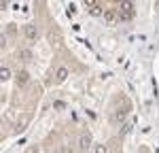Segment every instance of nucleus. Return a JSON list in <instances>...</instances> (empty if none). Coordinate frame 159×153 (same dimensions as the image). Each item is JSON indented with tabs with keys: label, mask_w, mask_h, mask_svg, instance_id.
<instances>
[{
	"label": "nucleus",
	"mask_w": 159,
	"mask_h": 153,
	"mask_svg": "<svg viewBox=\"0 0 159 153\" xmlns=\"http://www.w3.org/2000/svg\"><path fill=\"white\" fill-rule=\"evenodd\" d=\"M93 153H108V147L106 145H96L93 147Z\"/></svg>",
	"instance_id": "obj_10"
},
{
	"label": "nucleus",
	"mask_w": 159,
	"mask_h": 153,
	"mask_svg": "<svg viewBox=\"0 0 159 153\" xmlns=\"http://www.w3.org/2000/svg\"><path fill=\"white\" fill-rule=\"evenodd\" d=\"M55 76H57V81H66V76H68V68H66V66H61V68H57V72H55Z\"/></svg>",
	"instance_id": "obj_6"
},
{
	"label": "nucleus",
	"mask_w": 159,
	"mask_h": 153,
	"mask_svg": "<svg viewBox=\"0 0 159 153\" xmlns=\"http://www.w3.org/2000/svg\"><path fill=\"white\" fill-rule=\"evenodd\" d=\"M104 19H106L108 24H115V19H117V15H115V11H106V13H104Z\"/></svg>",
	"instance_id": "obj_8"
},
{
	"label": "nucleus",
	"mask_w": 159,
	"mask_h": 153,
	"mask_svg": "<svg viewBox=\"0 0 159 153\" xmlns=\"http://www.w3.org/2000/svg\"><path fill=\"white\" fill-rule=\"evenodd\" d=\"M0 76H2V81H9V79H11V70H9V68L4 66V68L0 70Z\"/></svg>",
	"instance_id": "obj_9"
},
{
	"label": "nucleus",
	"mask_w": 159,
	"mask_h": 153,
	"mask_svg": "<svg viewBox=\"0 0 159 153\" xmlns=\"http://www.w3.org/2000/svg\"><path fill=\"white\" fill-rule=\"evenodd\" d=\"M24 34H25V38H28V40H36V38L40 36L38 28H36V26H32V24H28L24 28Z\"/></svg>",
	"instance_id": "obj_2"
},
{
	"label": "nucleus",
	"mask_w": 159,
	"mask_h": 153,
	"mask_svg": "<svg viewBox=\"0 0 159 153\" xmlns=\"http://www.w3.org/2000/svg\"><path fill=\"white\" fill-rule=\"evenodd\" d=\"M19 58H21L24 62H30V60H32V51L30 49H19Z\"/></svg>",
	"instance_id": "obj_7"
},
{
	"label": "nucleus",
	"mask_w": 159,
	"mask_h": 153,
	"mask_svg": "<svg viewBox=\"0 0 159 153\" xmlns=\"http://www.w3.org/2000/svg\"><path fill=\"white\" fill-rule=\"evenodd\" d=\"M28 81H30V75H28L25 70H19V72L15 75V83H17V87H24Z\"/></svg>",
	"instance_id": "obj_3"
},
{
	"label": "nucleus",
	"mask_w": 159,
	"mask_h": 153,
	"mask_svg": "<svg viewBox=\"0 0 159 153\" xmlns=\"http://www.w3.org/2000/svg\"><path fill=\"white\" fill-rule=\"evenodd\" d=\"M125 115H127L125 109H117V111L112 113V121H115V123H121L123 119H125Z\"/></svg>",
	"instance_id": "obj_5"
},
{
	"label": "nucleus",
	"mask_w": 159,
	"mask_h": 153,
	"mask_svg": "<svg viewBox=\"0 0 159 153\" xmlns=\"http://www.w3.org/2000/svg\"><path fill=\"white\" fill-rule=\"evenodd\" d=\"M85 4H87V7H89V9H91V11L96 9V0H85Z\"/></svg>",
	"instance_id": "obj_11"
},
{
	"label": "nucleus",
	"mask_w": 159,
	"mask_h": 153,
	"mask_svg": "<svg viewBox=\"0 0 159 153\" xmlns=\"http://www.w3.org/2000/svg\"><path fill=\"white\" fill-rule=\"evenodd\" d=\"M121 15V19H132L134 17V7H132V2H123V13H119Z\"/></svg>",
	"instance_id": "obj_4"
},
{
	"label": "nucleus",
	"mask_w": 159,
	"mask_h": 153,
	"mask_svg": "<svg viewBox=\"0 0 159 153\" xmlns=\"http://www.w3.org/2000/svg\"><path fill=\"white\" fill-rule=\"evenodd\" d=\"M60 153H72V149H70V147H66V145H64V147H61V149H60Z\"/></svg>",
	"instance_id": "obj_12"
},
{
	"label": "nucleus",
	"mask_w": 159,
	"mask_h": 153,
	"mask_svg": "<svg viewBox=\"0 0 159 153\" xmlns=\"http://www.w3.org/2000/svg\"><path fill=\"white\" fill-rule=\"evenodd\" d=\"M91 145H93L91 134H81V136H79V149H81V151H87Z\"/></svg>",
	"instance_id": "obj_1"
}]
</instances>
